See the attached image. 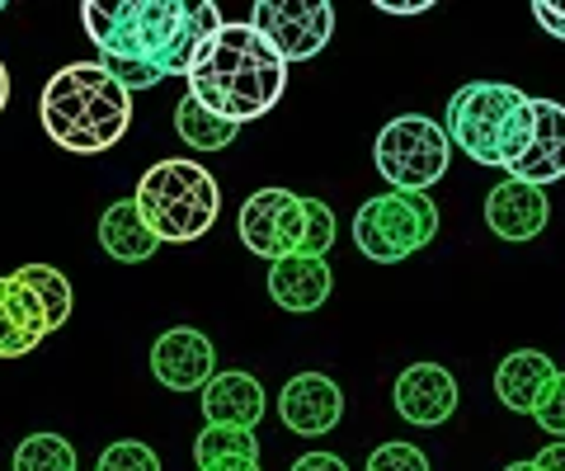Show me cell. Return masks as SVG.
<instances>
[{"instance_id":"obj_2","label":"cell","mask_w":565,"mask_h":471,"mask_svg":"<svg viewBox=\"0 0 565 471\" xmlns=\"http://www.w3.org/2000/svg\"><path fill=\"white\" fill-rule=\"evenodd\" d=\"M189 99H199L222 124L264 118L288 90V66L250 24H222L189 57Z\"/></svg>"},{"instance_id":"obj_32","label":"cell","mask_w":565,"mask_h":471,"mask_svg":"<svg viewBox=\"0 0 565 471\" xmlns=\"http://www.w3.org/2000/svg\"><path fill=\"white\" fill-rule=\"evenodd\" d=\"M6 104H10V72H6V62H0V114H6Z\"/></svg>"},{"instance_id":"obj_18","label":"cell","mask_w":565,"mask_h":471,"mask_svg":"<svg viewBox=\"0 0 565 471\" xmlns=\"http://www.w3.org/2000/svg\"><path fill=\"white\" fill-rule=\"evenodd\" d=\"M556 377V363L537 354V349H519V354H509L500 368H494V396H500V406L519 410V415H533L537 396L546 392V382Z\"/></svg>"},{"instance_id":"obj_28","label":"cell","mask_w":565,"mask_h":471,"mask_svg":"<svg viewBox=\"0 0 565 471\" xmlns=\"http://www.w3.org/2000/svg\"><path fill=\"white\" fill-rule=\"evenodd\" d=\"M533 20L552 33V39H561L565 43V6H552V0H537L533 6Z\"/></svg>"},{"instance_id":"obj_10","label":"cell","mask_w":565,"mask_h":471,"mask_svg":"<svg viewBox=\"0 0 565 471\" xmlns=\"http://www.w3.org/2000/svg\"><path fill=\"white\" fill-rule=\"evenodd\" d=\"M151 373L170 392H203L217 377V349L203 330L174 325L151 344Z\"/></svg>"},{"instance_id":"obj_24","label":"cell","mask_w":565,"mask_h":471,"mask_svg":"<svg viewBox=\"0 0 565 471\" xmlns=\"http://www.w3.org/2000/svg\"><path fill=\"white\" fill-rule=\"evenodd\" d=\"M302 250L297 255H316V259H326L330 246H334V213L321 203V199H302Z\"/></svg>"},{"instance_id":"obj_3","label":"cell","mask_w":565,"mask_h":471,"mask_svg":"<svg viewBox=\"0 0 565 471\" xmlns=\"http://www.w3.org/2000/svg\"><path fill=\"white\" fill-rule=\"evenodd\" d=\"M43 132L71 156H99L132 128V95L99 62H71L39 95Z\"/></svg>"},{"instance_id":"obj_29","label":"cell","mask_w":565,"mask_h":471,"mask_svg":"<svg viewBox=\"0 0 565 471\" xmlns=\"http://www.w3.org/2000/svg\"><path fill=\"white\" fill-rule=\"evenodd\" d=\"M292 471H349L344 458H334V452H302V458L292 462Z\"/></svg>"},{"instance_id":"obj_25","label":"cell","mask_w":565,"mask_h":471,"mask_svg":"<svg viewBox=\"0 0 565 471\" xmlns=\"http://www.w3.org/2000/svg\"><path fill=\"white\" fill-rule=\"evenodd\" d=\"M95 471H161V458L147 448V443H137V439H118L99 452V467Z\"/></svg>"},{"instance_id":"obj_23","label":"cell","mask_w":565,"mask_h":471,"mask_svg":"<svg viewBox=\"0 0 565 471\" xmlns=\"http://www.w3.org/2000/svg\"><path fill=\"white\" fill-rule=\"evenodd\" d=\"M14 471H76V448L62 433H29L14 448Z\"/></svg>"},{"instance_id":"obj_1","label":"cell","mask_w":565,"mask_h":471,"mask_svg":"<svg viewBox=\"0 0 565 471\" xmlns=\"http://www.w3.org/2000/svg\"><path fill=\"white\" fill-rule=\"evenodd\" d=\"M81 24L99 52V66L128 95H137L166 76H184L193 47L226 20L212 0H193V6L189 0H118V6L85 0Z\"/></svg>"},{"instance_id":"obj_27","label":"cell","mask_w":565,"mask_h":471,"mask_svg":"<svg viewBox=\"0 0 565 471\" xmlns=\"http://www.w3.org/2000/svg\"><path fill=\"white\" fill-rule=\"evenodd\" d=\"M363 471H429V458L415 448V443H382L373 448V458H367Z\"/></svg>"},{"instance_id":"obj_8","label":"cell","mask_w":565,"mask_h":471,"mask_svg":"<svg viewBox=\"0 0 565 471\" xmlns=\"http://www.w3.org/2000/svg\"><path fill=\"white\" fill-rule=\"evenodd\" d=\"M250 29L269 43L282 66L316 57L334 33V6L330 0H259L250 10Z\"/></svg>"},{"instance_id":"obj_17","label":"cell","mask_w":565,"mask_h":471,"mask_svg":"<svg viewBox=\"0 0 565 471\" xmlns=\"http://www.w3.org/2000/svg\"><path fill=\"white\" fill-rule=\"evenodd\" d=\"M264 415V387L250 373H217L203 387V425L255 429Z\"/></svg>"},{"instance_id":"obj_16","label":"cell","mask_w":565,"mask_h":471,"mask_svg":"<svg viewBox=\"0 0 565 471\" xmlns=\"http://www.w3.org/2000/svg\"><path fill=\"white\" fill-rule=\"evenodd\" d=\"M330 288H334V274L316 255H288L278 265H269V298L282 311H297V317L321 307L330 298Z\"/></svg>"},{"instance_id":"obj_7","label":"cell","mask_w":565,"mask_h":471,"mask_svg":"<svg viewBox=\"0 0 565 471\" xmlns=\"http://www.w3.org/2000/svg\"><path fill=\"white\" fill-rule=\"evenodd\" d=\"M438 232V207L429 194H377L353 217V246L373 265H401L424 250Z\"/></svg>"},{"instance_id":"obj_22","label":"cell","mask_w":565,"mask_h":471,"mask_svg":"<svg viewBox=\"0 0 565 471\" xmlns=\"http://www.w3.org/2000/svg\"><path fill=\"white\" fill-rule=\"evenodd\" d=\"M14 274H20L24 283L39 292V302H43V311H47V325L62 330V325L71 321V283H66V274L52 269V265H20Z\"/></svg>"},{"instance_id":"obj_11","label":"cell","mask_w":565,"mask_h":471,"mask_svg":"<svg viewBox=\"0 0 565 471\" xmlns=\"http://www.w3.org/2000/svg\"><path fill=\"white\" fill-rule=\"evenodd\" d=\"M509 180L533 189L565 180V104L533 99V132H527L523 156L509 165Z\"/></svg>"},{"instance_id":"obj_20","label":"cell","mask_w":565,"mask_h":471,"mask_svg":"<svg viewBox=\"0 0 565 471\" xmlns=\"http://www.w3.org/2000/svg\"><path fill=\"white\" fill-rule=\"evenodd\" d=\"M174 132H180V142H189L193 151H222L236 142V124H222L217 114H207L199 99H180L174 104Z\"/></svg>"},{"instance_id":"obj_21","label":"cell","mask_w":565,"mask_h":471,"mask_svg":"<svg viewBox=\"0 0 565 471\" xmlns=\"http://www.w3.org/2000/svg\"><path fill=\"white\" fill-rule=\"evenodd\" d=\"M193 458H199V467L232 462V458H250V462H259V439H255V429L203 425V433L193 439Z\"/></svg>"},{"instance_id":"obj_31","label":"cell","mask_w":565,"mask_h":471,"mask_svg":"<svg viewBox=\"0 0 565 471\" xmlns=\"http://www.w3.org/2000/svg\"><path fill=\"white\" fill-rule=\"evenodd\" d=\"M377 10L382 14H424V10H434L429 0H401V6H392V0H377Z\"/></svg>"},{"instance_id":"obj_14","label":"cell","mask_w":565,"mask_h":471,"mask_svg":"<svg viewBox=\"0 0 565 471\" xmlns=\"http://www.w3.org/2000/svg\"><path fill=\"white\" fill-rule=\"evenodd\" d=\"M52 335L47 311L20 274L0 278V358H24Z\"/></svg>"},{"instance_id":"obj_33","label":"cell","mask_w":565,"mask_h":471,"mask_svg":"<svg viewBox=\"0 0 565 471\" xmlns=\"http://www.w3.org/2000/svg\"><path fill=\"white\" fill-rule=\"evenodd\" d=\"M504 471H533V462H509Z\"/></svg>"},{"instance_id":"obj_9","label":"cell","mask_w":565,"mask_h":471,"mask_svg":"<svg viewBox=\"0 0 565 471\" xmlns=\"http://www.w3.org/2000/svg\"><path fill=\"white\" fill-rule=\"evenodd\" d=\"M302 199L292 194V189H259L241 203V217H236V232L245 240V250L269 259H288L302 250Z\"/></svg>"},{"instance_id":"obj_13","label":"cell","mask_w":565,"mask_h":471,"mask_svg":"<svg viewBox=\"0 0 565 471\" xmlns=\"http://www.w3.org/2000/svg\"><path fill=\"white\" fill-rule=\"evenodd\" d=\"M278 415H282V429H292L297 439H321V433L340 425L344 392L326 373H297L278 396Z\"/></svg>"},{"instance_id":"obj_6","label":"cell","mask_w":565,"mask_h":471,"mask_svg":"<svg viewBox=\"0 0 565 471\" xmlns=\"http://www.w3.org/2000/svg\"><path fill=\"white\" fill-rule=\"evenodd\" d=\"M373 161H377L382 180L392 184V194H429V189L448 174L452 142L434 118L401 114L377 132Z\"/></svg>"},{"instance_id":"obj_15","label":"cell","mask_w":565,"mask_h":471,"mask_svg":"<svg viewBox=\"0 0 565 471\" xmlns=\"http://www.w3.org/2000/svg\"><path fill=\"white\" fill-rule=\"evenodd\" d=\"M546 217H552V203H546V189L504 180L486 194V226L500 240H533L546 232Z\"/></svg>"},{"instance_id":"obj_19","label":"cell","mask_w":565,"mask_h":471,"mask_svg":"<svg viewBox=\"0 0 565 471\" xmlns=\"http://www.w3.org/2000/svg\"><path fill=\"white\" fill-rule=\"evenodd\" d=\"M99 246L109 250L118 265H141V259H151L156 255V240L151 232H147V222L137 217V207H132V199H118L109 213L99 217Z\"/></svg>"},{"instance_id":"obj_4","label":"cell","mask_w":565,"mask_h":471,"mask_svg":"<svg viewBox=\"0 0 565 471\" xmlns=\"http://www.w3.org/2000/svg\"><path fill=\"white\" fill-rule=\"evenodd\" d=\"M448 142L462 147L476 165L509 170L533 132V95L504 81H471L448 99Z\"/></svg>"},{"instance_id":"obj_26","label":"cell","mask_w":565,"mask_h":471,"mask_svg":"<svg viewBox=\"0 0 565 471\" xmlns=\"http://www.w3.org/2000/svg\"><path fill=\"white\" fill-rule=\"evenodd\" d=\"M533 420L542 425V433L565 439V373H556L552 382H546V392L537 396V406H533Z\"/></svg>"},{"instance_id":"obj_30","label":"cell","mask_w":565,"mask_h":471,"mask_svg":"<svg viewBox=\"0 0 565 471\" xmlns=\"http://www.w3.org/2000/svg\"><path fill=\"white\" fill-rule=\"evenodd\" d=\"M533 471H565V443H546L533 458Z\"/></svg>"},{"instance_id":"obj_12","label":"cell","mask_w":565,"mask_h":471,"mask_svg":"<svg viewBox=\"0 0 565 471\" xmlns=\"http://www.w3.org/2000/svg\"><path fill=\"white\" fill-rule=\"evenodd\" d=\"M392 400H396V415L405 425L434 429V425L452 420V410H457V377L448 368H438V363H411V368H401Z\"/></svg>"},{"instance_id":"obj_5","label":"cell","mask_w":565,"mask_h":471,"mask_svg":"<svg viewBox=\"0 0 565 471\" xmlns=\"http://www.w3.org/2000/svg\"><path fill=\"white\" fill-rule=\"evenodd\" d=\"M132 207L156 240L184 246V240L212 232V222L222 213V189L199 161H156L137 180Z\"/></svg>"},{"instance_id":"obj_34","label":"cell","mask_w":565,"mask_h":471,"mask_svg":"<svg viewBox=\"0 0 565 471\" xmlns=\"http://www.w3.org/2000/svg\"><path fill=\"white\" fill-rule=\"evenodd\" d=\"M0 10H6V0H0Z\"/></svg>"}]
</instances>
